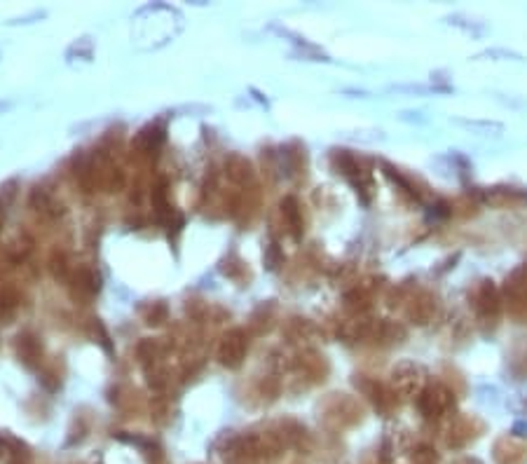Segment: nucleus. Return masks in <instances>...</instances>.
I'll return each mask as SVG.
<instances>
[{
	"mask_svg": "<svg viewBox=\"0 0 527 464\" xmlns=\"http://www.w3.org/2000/svg\"><path fill=\"white\" fill-rule=\"evenodd\" d=\"M448 24H452V26H457V28H464L467 33H474V35L485 33V26H483V24L474 22V19H467V17H462V15L448 17Z\"/></svg>",
	"mask_w": 527,
	"mask_h": 464,
	"instance_id": "39448f33",
	"label": "nucleus"
},
{
	"mask_svg": "<svg viewBox=\"0 0 527 464\" xmlns=\"http://www.w3.org/2000/svg\"><path fill=\"white\" fill-rule=\"evenodd\" d=\"M47 12H33V15H28V17H21V19H15V22H10V24H31V19H42Z\"/></svg>",
	"mask_w": 527,
	"mask_h": 464,
	"instance_id": "0eeeda50",
	"label": "nucleus"
},
{
	"mask_svg": "<svg viewBox=\"0 0 527 464\" xmlns=\"http://www.w3.org/2000/svg\"><path fill=\"white\" fill-rule=\"evenodd\" d=\"M452 122L460 127L474 129V132H481V134H501L504 132V125H501V122H494V120H464V117H455Z\"/></svg>",
	"mask_w": 527,
	"mask_h": 464,
	"instance_id": "7ed1b4c3",
	"label": "nucleus"
},
{
	"mask_svg": "<svg viewBox=\"0 0 527 464\" xmlns=\"http://www.w3.org/2000/svg\"><path fill=\"white\" fill-rule=\"evenodd\" d=\"M481 57H499V59L523 61V54H518V52H508V49H487V52L478 54V57H476V59H481Z\"/></svg>",
	"mask_w": 527,
	"mask_h": 464,
	"instance_id": "423d86ee",
	"label": "nucleus"
},
{
	"mask_svg": "<svg viewBox=\"0 0 527 464\" xmlns=\"http://www.w3.org/2000/svg\"><path fill=\"white\" fill-rule=\"evenodd\" d=\"M92 59H94V38H89V35L76 38V40L71 42V47L66 49V61H68V64H76V61L89 64Z\"/></svg>",
	"mask_w": 527,
	"mask_h": 464,
	"instance_id": "f03ea898",
	"label": "nucleus"
},
{
	"mask_svg": "<svg viewBox=\"0 0 527 464\" xmlns=\"http://www.w3.org/2000/svg\"><path fill=\"white\" fill-rule=\"evenodd\" d=\"M185 28V17L181 10L164 3L144 5L132 17V45L139 52H157L171 45Z\"/></svg>",
	"mask_w": 527,
	"mask_h": 464,
	"instance_id": "f257e3e1",
	"label": "nucleus"
},
{
	"mask_svg": "<svg viewBox=\"0 0 527 464\" xmlns=\"http://www.w3.org/2000/svg\"><path fill=\"white\" fill-rule=\"evenodd\" d=\"M392 92H408V94H441V92H448V87H433V85H394L389 87Z\"/></svg>",
	"mask_w": 527,
	"mask_h": 464,
	"instance_id": "20e7f679",
	"label": "nucleus"
},
{
	"mask_svg": "<svg viewBox=\"0 0 527 464\" xmlns=\"http://www.w3.org/2000/svg\"><path fill=\"white\" fill-rule=\"evenodd\" d=\"M12 106H15V101H8V98H5V101H3V98H0V115L8 113V110H10Z\"/></svg>",
	"mask_w": 527,
	"mask_h": 464,
	"instance_id": "6e6552de",
	"label": "nucleus"
},
{
	"mask_svg": "<svg viewBox=\"0 0 527 464\" xmlns=\"http://www.w3.org/2000/svg\"><path fill=\"white\" fill-rule=\"evenodd\" d=\"M0 59H3V47H0Z\"/></svg>",
	"mask_w": 527,
	"mask_h": 464,
	"instance_id": "1a4fd4ad",
	"label": "nucleus"
}]
</instances>
